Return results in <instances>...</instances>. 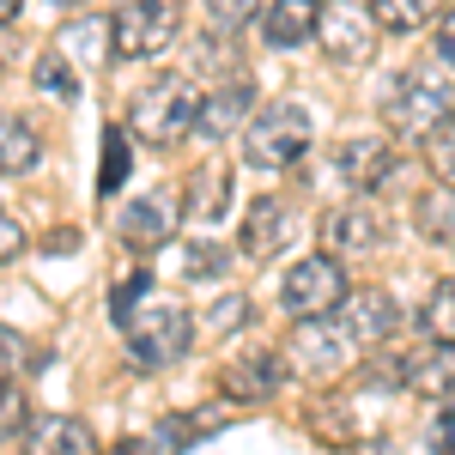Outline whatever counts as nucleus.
<instances>
[{
    "label": "nucleus",
    "instance_id": "obj_40",
    "mask_svg": "<svg viewBox=\"0 0 455 455\" xmlns=\"http://www.w3.org/2000/svg\"><path fill=\"white\" fill-rule=\"evenodd\" d=\"M19 12H25V0H0V31H6V25H12Z\"/></svg>",
    "mask_w": 455,
    "mask_h": 455
},
{
    "label": "nucleus",
    "instance_id": "obj_22",
    "mask_svg": "<svg viewBox=\"0 0 455 455\" xmlns=\"http://www.w3.org/2000/svg\"><path fill=\"white\" fill-rule=\"evenodd\" d=\"M195 68L207 73L212 85H219V79H243L249 61H243V43H237V31H225V25H219V31H212L207 43L195 49Z\"/></svg>",
    "mask_w": 455,
    "mask_h": 455
},
{
    "label": "nucleus",
    "instance_id": "obj_10",
    "mask_svg": "<svg viewBox=\"0 0 455 455\" xmlns=\"http://www.w3.org/2000/svg\"><path fill=\"white\" fill-rule=\"evenodd\" d=\"M116 237H122V249H134V255L164 249L176 237V195L171 188H146V195H134L128 207L116 212Z\"/></svg>",
    "mask_w": 455,
    "mask_h": 455
},
{
    "label": "nucleus",
    "instance_id": "obj_6",
    "mask_svg": "<svg viewBox=\"0 0 455 455\" xmlns=\"http://www.w3.org/2000/svg\"><path fill=\"white\" fill-rule=\"evenodd\" d=\"M347 267L334 261V255H304V261H291V274L280 280V310L291 322H315V315H334L340 310V298H347Z\"/></svg>",
    "mask_w": 455,
    "mask_h": 455
},
{
    "label": "nucleus",
    "instance_id": "obj_37",
    "mask_svg": "<svg viewBox=\"0 0 455 455\" xmlns=\"http://www.w3.org/2000/svg\"><path fill=\"white\" fill-rule=\"evenodd\" d=\"M437 61L455 73V12H443V19H437Z\"/></svg>",
    "mask_w": 455,
    "mask_h": 455
},
{
    "label": "nucleus",
    "instance_id": "obj_31",
    "mask_svg": "<svg viewBox=\"0 0 455 455\" xmlns=\"http://www.w3.org/2000/svg\"><path fill=\"white\" fill-rule=\"evenodd\" d=\"M425 158H431V171L443 176V182H455V109L425 134Z\"/></svg>",
    "mask_w": 455,
    "mask_h": 455
},
{
    "label": "nucleus",
    "instance_id": "obj_17",
    "mask_svg": "<svg viewBox=\"0 0 455 455\" xmlns=\"http://www.w3.org/2000/svg\"><path fill=\"white\" fill-rule=\"evenodd\" d=\"M315 19H322V0H267L261 6V43L267 49H304L315 43Z\"/></svg>",
    "mask_w": 455,
    "mask_h": 455
},
{
    "label": "nucleus",
    "instance_id": "obj_16",
    "mask_svg": "<svg viewBox=\"0 0 455 455\" xmlns=\"http://www.w3.org/2000/svg\"><path fill=\"white\" fill-rule=\"evenodd\" d=\"M401 388L425 395V401H455V347L425 340L419 352H407L401 358Z\"/></svg>",
    "mask_w": 455,
    "mask_h": 455
},
{
    "label": "nucleus",
    "instance_id": "obj_25",
    "mask_svg": "<svg viewBox=\"0 0 455 455\" xmlns=\"http://www.w3.org/2000/svg\"><path fill=\"white\" fill-rule=\"evenodd\" d=\"M419 334L425 340H443V347H455V280H443L437 291H425V304H419Z\"/></svg>",
    "mask_w": 455,
    "mask_h": 455
},
{
    "label": "nucleus",
    "instance_id": "obj_32",
    "mask_svg": "<svg viewBox=\"0 0 455 455\" xmlns=\"http://www.w3.org/2000/svg\"><path fill=\"white\" fill-rule=\"evenodd\" d=\"M201 322H207L212 334H237V328H249V322H255V304H249L243 291H231V298H219Z\"/></svg>",
    "mask_w": 455,
    "mask_h": 455
},
{
    "label": "nucleus",
    "instance_id": "obj_8",
    "mask_svg": "<svg viewBox=\"0 0 455 455\" xmlns=\"http://www.w3.org/2000/svg\"><path fill=\"white\" fill-rule=\"evenodd\" d=\"M395 171H401V152H395L388 134H358V140L334 146V176H340V188L364 195V201H371L377 188H388Z\"/></svg>",
    "mask_w": 455,
    "mask_h": 455
},
{
    "label": "nucleus",
    "instance_id": "obj_24",
    "mask_svg": "<svg viewBox=\"0 0 455 455\" xmlns=\"http://www.w3.org/2000/svg\"><path fill=\"white\" fill-rule=\"evenodd\" d=\"M225 207H231V176H225V164L195 171V182H188V212H195V225H212Z\"/></svg>",
    "mask_w": 455,
    "mask_h": 455
},
{
    "label": "nucleus",
    "instance_id": "obj_15",
    "mask_svg": "<svg viewBox=\"0 0 455 455\" xmlns=\"http://www.w3.org/2000/svg\"><path fill=\"white\" fill-rule=\"evenodd\" d=\"M219 383H225L231 401H243V407L274 401V395L285 388V358L280 352H243V358H231V364L219 371Z\"/></svg>",
    "mask_w": 455,
    "mask_h": 455
},
{
    "label": "nucleus",
    "instance_id": "obj_26",
    "mask_svg": "<svg viewBox=\"0 0 455 455\" xmlns=\"http://www.w3.org/2000/svg\"><path fill=\"white\" fill-rule=\"evenodd\" d=\"M225 407H207V413H171L164 419V443L171 450H188V443H207V437H219L225 431Z\"/></svg>",
    "mask_w": 455,
    "mask_h": 455
},
{
    "label": "nucleus",
    "instance_id": "obj_11",
    "mask_svg": "<svg viewBox=\"0 0 455 455\" xmlns=\"http://www.w3.org/2000/svg\"><path fill=\"white\" fill-rule=\"evenodd\" d=\"M298 237V207L285 195H255L243 207V225H237V249L249 261H274L285 243Z\"/></svg>",
    "mask_w": 455,
    "mask_h": 455
},
{
    "label": "nucleus",
    "instance_id": "obj_42",
    "mask_svg": "<svg viewBox=\"0 0 455 455\" xmlns=\"http://www.w3.org/2000/svg\"><path fill=\"white\" fill-rule=\"evenodd\" d=\"M450 255H455V249H450Z\"/></svg>",
    "mask_w": 455,
    "mask_h": 455
},
{
    "label": "nucleus",
    "instance_id": "obj_39",
    "mask_svg": "<svg viewBox=\"0 0 455 455\" xmlns=\"http://www.w3.org/2000/svg\"><path fill=\"white\" fill-rule=\"evenodd\" d=\"M109 455H152V450H146V437H122V443H116Z\"/></svg>",
    "mask_w": 455,
    "mask_h": 455
},
{
    "label": "nucleus",
    "instance_id": "obj_20",
    "mask_svg": "<svg viewBox=\"0 0 455 455\" xmlns=\"http://www.w3.org/2000/svg\"><path fill=\"white\" fill-rule=\"evenodd\" d=\"M413 225H419L425 243L455 249V182H437V188H425L419 201H413Z\"/></svg>",
    "mask_w": 455,
    "mask_h": 455
},
{
    "label": "nucleus",
    "instance_id": "obj_19",
    "mask_svg": "<svg viewBox=\"0 0 455 455\" xmlns=\"http://www.w3.org/2000/svg\"><path fill=\"white\" fill-rule=\"evenodd\" d=\"M61 55H79V68H98L104 73L116 61V31H109V19H85V12H73L68 25H61V43H55Z\"/></svg>",
    "mask_w": 455,
    "mask_h": 455
},
{
    "label": "nucleus",
    "instance_id": "obj_2",
    "mask_svg": "<svg viewBox=\"0 0 455 455\" xmlns=\"http://www.w3.org/2000/svg\"><path fill=\"white\" fill-rule=\"evenodd\" d=\"M195 104H201V92H195L188 73H152L146 85H134L122 128L152 152H171V146H182L195 134Z\"/></svg>",
    "mask_w": 455,
    "mask_h": 455
},
{
    "label": "nucleus",
    "instance_id": "obj_7",
    "mask_svg": "<svg viewBox=\"0 0 455 455\" xmlns=\"http://www.w3.org/2000/svg\"><path fill=\"white\" fill-rule=\"evenodd\" d=\"M315 43L328 49L334 68H364L383 43V25L364 0H322V19H315Z\"/></svg>",
    "mask_w": 455,
    "mask_h": 455
},
{
    "label": "nucleus",
    "instance_id": "obj_1",
    "mask_svg": "<svg viewBox=\"0 0 455 455\" xmlns=\"http://www.w3.org/2000/svg\"><path fill=\"white\" fill-rule=\"evenodd\" d=\"M383 128L388 140H425L443 116L455 109V73L443 61H419V68L395 73L383 85Z\"/></svg>",
    "mask_w": 455,
    "mask_h": 455
},
{
    "label": "nucleus",
    "instance_id": "obj_29",
    "mask_svg": "<svg viewBox=\"0 0 455 455\" xmlns=\"http://www.w3.org/2000/svg\"><path fill=\"white\" fill-rule=\"evenodd\" d=\"M134 171V158H128V128H104V171H98V195H116L122 182Z\"/></svg>",
    "mask_w": 455,
    "mask_h": 455
},
{
    "label": "nucleus",
    "instance_id": "obj_3",
    "mask_svg": "<svg viewBox=\"0 0 455 455\" xmlns=\"http://www.w3.org/2000/svg\"><path fill=\"white\" fill-rule=\"evenodd\" d=\"M310 146H315V116L291 98L255 109L243 122V164H255V171H291L310 158Z\"/></svg>",
    "mask_w": 455,
    "mask_h": 455
},
{
    "label": "nucleus",
    "instance_id": "obj_27",
    "mask_svg": "<svg viewBox=\"0 0 455 455\" xmlns=\"http://www.w3.org/2000/svg\"><path fill=\"white\" fill-rule=\"evenodd\" d=\"M225 267H231V249H225V243H207V237H195V243L176 249V274H182V280H219Z\"/></svg>",
    "mask_w": 455,
    "mask_h": 455
},
{
    "label": "nucleus",
    "instance_id": "obj_30",
    "mask_svg": "<svg viewBox=\"0 0 455 455\" xmlns=\"http://www.w3.org/2000/svg\"><path fill=\"white\" fill-rule=\"evenodd\" d=\"M25 425H31V401H25V388L12 383V377H0V443L25 437Z\"/></svg>",
    "mask_w": 455,
    "mask_h": 455
},
{
    "label": "nucleus",
    "instance_id": "obj_28",
    "mask_svg": "<svg viewBox=\"0 0 455 455\" xmlns=\"http://www.w3.org/2000/svg\"><path fill=\"white\" fill-rule=\"evenodd\" d=\"M36 92H43V98H61V104L79 98V68H73L61 49H43V55H36Z\"/></svg>",
    "mask_w": 455,
    "mask_h": 455
},
{
    "label": "nucleus",
    "instance_id": "obj_38",
    "mask_svg": "<svg viewBox=\"0 0 455 455\" xmlns=\"http://www.w3.org/2000/svg\"><path fill=\"white\" fill-rule=\"evenodd\" d=\"M19 334H6V328H0V377H12V371H19Z\"/></svg>",
    "mask_w": 455,
    "mask_h": 455
},
{
    "label": "nucleus",
    "instance_id": "obj_13",
    "mask_svg": "<svg viewBox=\"0 0 455 455\" xmlns=\"http://www.w3.org/2000/svg\"><path fill=\"white\" fill-rule=\"evenodd\" d=\"M255 116V79H219L212 92H201V104H195V134L201 140H231V134H243V122Z\"/></svg>",
    "mask_w": 455,
    "mask_h": 455
},
{
    "label": "nucleus",
    "instance_id": "obj_36",
    "mask_svg": "<svg viewBox=\"0 0 455 455\" xmlns=\"http://www.w3.org/2000/svg\"><path fill=\"white\" fill-rule=\"evenodd\" d=\"M25 249H31V237H25V225H19L12 212H0V267H6V261H19Z\"/></svg>",
    "mask_w": 455,
    "mask_h": 455
},
{
    "label": "nucleus",
    "instance_id": "obj_34",
    "mask_svg": "<svg viewBox=\"0 0 455 455\" xmlns=\"http://www.w3.org/2000/svg\"><path fill=\"white\" fill-rule=\"evenodd\" d=\"M146 291H152V274H128V280L116 285V298H109V315H116V322H128Z\"/></svg>",
    "mask_w": 455,
    "mask_h": 455
},
{
    "label": "nucleus",
    "instance_id": "obj_23",
    "mask_svg": "<svg viewBox=\"0 0 455 455\" xmlns=\"http://www.w3.org/2000/svg\"><path fill=\"white\" fill-rule=\"evenodd\" d=\"M371 12L388 36H419L425 25H437L443 0H371Z\"/></svg>",
    "mask_w": 455,
    "mask_h": 455
},
{
    "label": "nucleus",
    "instance_id": "obj_12",
    "mask_svg": "<svg viewBox=\"0 0 455 455\" xmlns=\"http://www.w3.org/2000/svg\"><path fill=\"white\" fill-rule=\"evenodd\" d=\"M322 255H334V261H347V255H371V249H383V237H388V219L364 195L352 201V207H334L322 225Z\"/></svg>",
    "mask_w": 455,
    "mask_h": 455
},
{
    "label": "nucleus",
    "instance_id": "obj_18",
    "mask_svg": "<svg viewBox=\"0 0 455 455\" xmlns=\"http://www.w3.org/2000/svg\"><path fill=\"white\" fill-rule=\"evenodd\" d=\"M25 455H98V437L73 413H49L25 425Z\"/></svg>",
    "mask_w": 455,
    "mask_h": 455
},
{
    "label": "nucleus",
    "instance_id": "obj_35",
    "mask_svg": "<svg viewBox=\"0 0 455 455\" xmlns=\"http://www.w3.org/2000/svg\"><path fill=\"white\" fill-rule=\"evenodd\" d=\"M425 443H431V455H455V407H450V401L437 407V419H431V431H425Z\"/></svg>",
    "mask_w": 455,
    "mask_h": 455
},
{
    "label": "nucleus",
    "instance_id": "obj_9",
    "mask_svg": "<svg viewBox=\"0 0 455 455\" xmlns=\"http://www.w3.org/2000/svg\"><path fill=\"white\" fill-rule=\"evenodd\" d=\"M334 315H340V328H347V340H352L358 352L388 347V340L401 334V322H407V315H401V304L388 298L383 285H358V291H347Z\"/></svg>",
    "mask_w": 455,
    "mask_h": 455
},
{
    "label": "nucleus",
    "instance_id": "obj_14",
    "mask_svg": "<svg viewBox=\"0 0 455 455\" xmlns=\"http://www.w3.org/2000/svg\"><path fill=\"white\" fill-rule=\"evenodd\" d=\"M352 340L340 322H328V315H315V322H298V334H291V364L298 371H315V377H334V371H347L352 358Z\"/></svg>",
    "mask_w": 455,
    "mask_h": 455
},
{
    "label": "nucleus",
    "instance_id": "obj_4",
    "mask_svg": "<svg viewBox=\"0 0 455 455\" xmlns=\"http://www.w3.org/2000/svg\"><path fill=\"white\" fill-rule=\"evenodd\" d=\"M122 334H128V358L140 364V371H164V364H182L188 347H195V315L182 310V304H146L122 322Z\"/></svg>",
    "mask_w": 455,
    "mask_h": 455
},
{
    "label": "nucleus",
    "instance_id": "obj_21",
    "mask_svg": "<svg viewBox=\"0 0 455 455\" xmlns=\"http://www.w3.org/2000/svg\"><path fill=\"white\" fill-rule=\"evenodd\" d=\"M43 158V140H36V128L25 116H12V109H0V176H25Z\"/></svg>",
    "mask_w": 455,
    "mask_h": 455
},
{
    "label": "nucleus",
    "instance_id": "obj_33",
    "mask_svg": "<svg viewBox=\"0 0 455 455\" xmlns=\"http://www.w3.org/2000/svg\"><path fill=\"white\" fill-rule=\"evenodd\" d=\"M201 6H207L212 25H225V31H243V25H255V19H261V6H267V0H201Z\"/></svg>",
    "mask_w": 455,
    "mask_h": 455
},
{
    "label": "nucleus",
    "instance_id": "obj_41",
    "mask_svg": "<svg viewBox=\"0 0 455 455\" xmlns=\"http://www.w3.org/2000/svg\"><path fill=\"white\" fill-rule=\"evenodd\" d=\"M43 6H55V12H85L92 0H43Z\"/></svg>",
    "mask_w": 455,
    "mask_h": 455
},
{
    "label": "nucleus",
    "instance_id": "obj_5",
    "mask_svg": "<svg viewBox=\"0 0 455 455\" xmlns=\"http://www.w3.org/2000/svg\"><path fill=\"white\" fill-rule=\"evenodd\" d=\"M109 31H116V61L164 55L182 31V0H122L109 12Z\"/></svg>",
    "mask_w": 455,
    "mask_h": 455
}]
</instances>
